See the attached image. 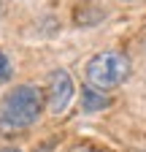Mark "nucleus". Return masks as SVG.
<instances>
[{"label": "nucleus", "instance_id": "5", "mask_svg": "<svg viewBox=\"0 0 146 152\" xmlns=\"http://www.w3.org/2000/svg\"><path fill=\"white\" fill-rule=\"evenodd\" d=\"M108 106H111V98L103 90H98L92 84H87L81 90V109L84 111H100V109H108Z\"/></svg>", "mask_w": 146, "mask_h": 152}, {"label": "nucleus", "instance_id": "4", "mask_svg": "<svg viewBox=\"0 0 146 152\" xmlns=\"http://www.w3.org/2000/svg\"><path fill=\"white\" fill-rule=\"evenodd\" d=\"M103 16H106V6L100 3V0H81V3L73 8V22H76L79 27L98 25Z\"/></svg>", "mask_w": 146, "mask_h": 152}, {"label": "nucleus", "instance_id": "1", "mask_svg": "<svg viewBox=\"0 0 146 152\" xmlns=\"http://www.w3.org/2000/svg\"><path fill=\"white\" fill-rule=\"evenodd\" d=\"M46 106V95L35 84H16L0 101V122H6L11 130H27L38 122L41 111Z\"/></svg>", "mask_w": 146, "mask_h": 152}, {"label": "nucleus", "instance_id": "2", "mask_svg": "<svg viewBox=\"0 0 146 152\" xmlns=\"http://www.w3.org/2000/svg\"><path fill=\"white\" fill-rule=\"evenodd\" d=\"M133 73V65H130V57L124 52H116V49H108V52H98L95 57H89V63L84 68V76H87V84H92L103 92H111L116 87H122Z\"/></svg>", "mask_w": 146, "mask_h": 152}, {"label": "nucleus", "instance_id": "6", "mask_svg": "<svg viewBox=\"0 0 146 152\" xmlns=\"http://www.w3.org/2000/svg\"><path fill=\"white\" fill-rule=\"evenodd\" d=\"M11 73H14V68H11V63H8V57L0 52V82H8Z\"/></svg>", "mask_w": 146, "mask_h": 152}, {"label": "nucleus", "instance_id": "7", "mask_svg": "<svg viewBox=\"0 0 146 152\" xmlns=\"http://www.w3.org/2000/svg\"><path fill=\"white\" fill-rule=\"evenodd\" d=\"M68 152H103V149H98V147H89V144H81V147H70Z\"/></svg>", "mask_w": 146, "mask_h": 152}, {"label": "nucleus", "instance_id": "8", "mask_svg": "<svg viewBox=\"0 0 146 152\" xmlns=\"http://www.w3.org/2000/svg\"><path fill=\"white\" fill-rule=\"evenodd\" d=\"M0 152H22V149H16V147H0Z\"/></svg>", "mask_w": 146, "mask_h": 152}, {"label": "nucleus", "instance_id": "3", "mask_svg": "<svg viewBox=\"0 0 146 152\" xmlns=\"http://www.w3.org/2000/svg\"><path fill=\"white\" fill-rule=\"evenodd\" d=\"M73 92H76V84H73L70 73L62 71V68L51 71L49 73V82H46V90H43V95H46V109L54 114V117L62 114L70 106V101H73Z\"/></svg>", "mask_w": 146, "mask_h": 152}]
</instances>
